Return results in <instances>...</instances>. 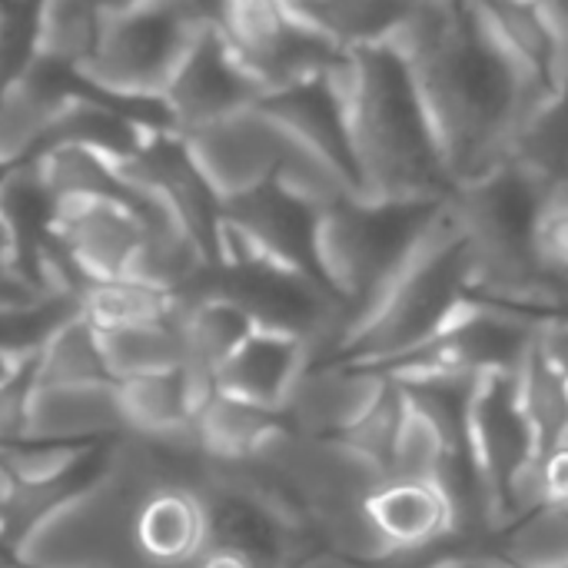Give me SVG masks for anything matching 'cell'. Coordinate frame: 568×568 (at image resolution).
I'll list each match as a JSON object with an SVG mask.
<instances>
[{
	"instance_id": "obj_1",
	"label": "cell",
	"mask_w": 568,
	"mask_h": 568,
	"mask_svg": "<svg viewBox=\"0 0 568 568\" xmlns=\"http://www.w3.org/2000/svg\"><path fill=\"white\" fill-rule=\"evenodd\" d=\"M396 43L416 73L456 186L506 163L539 93L486 30L476 3L419 0Z\"/></svg>"
},
{
	"instance_id": "obj_2",
	"label": "cell",
	"mask_w": 568,
	"mask_h": 568,
	"mask_svg": "<svg viewBox=\"0 0 568 568\" xmlns=\"http://www.w3.org/2000/svg\"><path fill=\"white\" fill-rule=\"evenodd\" d=\"M346 100L359 196L449 200V173L416 73L396 40L353 50L336 73Z\"/></svg>"
},
{
	"instance_id": "obj_3",
	"label": "cell",
	"mask_w": 568,
	"mask_h": 568,
	"mask_svg": "<svg viewBox=\"0 0 568 568\" xmlns=\"http://www.w3.org/2000/svg\"><path fill=\"white\" fill-rule=\"evenodd\" d=\"M443 210V200H373L353 193L323 206L316 253L326 286L346 310L339 343L413 260Z\"/></svg>"
},
{
	"instance_id": "obj_4",
	"label": "cell",
	"mask_w": 568,
	"mask_h": 568,
	"mask_svg": "<svg viewBox=\"0 0 568 568\" xmlns=\"http://www.w3.org/2000/svg\"><path fill=\"white\" fill-rule=\"evenodd\" d=\"M216 23V0H143L103 17L80 77L120 97H163L193 40Z\"/></svg>"
},
{
	"instance_id": "obj_5",
	"label": "cell",
	"mask_w": 568,
	"mask_h": 568,
	"mask_svg": "<svg viewBox=\"0 0 568 568\" xmlns=\"http://www.w3.org/2000/svg\"><path fill=\"white\" fill-rule=\"evenodd\" d=\"M216 296L236 306L253 329H270L310 343V359H326L343 336V303L316 280L266 256H230L210 263L180 296Z\"/></svg>"
},
{
	"instance_id": "obj_6",
	"label": "cell",
	"mask_w": 568,
	"mask_h": 568,
	"mask_svg": "<svg viewBox=\"0 0 568 568\" xmlns=\"http://www.w3.org/2000/svg\"><path fill=\"white\" fill-rule=\"evenodd\" d=\"M216 30L263 93L336 73L349 57L316 33L290 0H216Z\"/></svg>"
},
{
	"instance_id": "obj_7",
	"label": "cell",
	"mask_w": 568,
	"mask_h": 568,
	"mask_svg": "<svg viewBox=\"0 0 568 568\" xmlns=\"http://www.w3.org/2000/svg\"><path fill=\"white\" fill-rule=\"evenodd\" d=\"M323 206L283 186L276 176L223 200V253L230 256H266L326 286L316 233ZM329 290V286H326ZM333 293V290H329ZM336 296V293H333Z\"/></svg>"
},
{
	"instance_id": "obj_8",
	"label": "cell",
	"mask_w": 568,
	"mask_h": 568,
	"mask_svg": "<svg viewBox=\"0 0 568 568\" xmlns=\"http://www.w3.org/2000/svg\"><path fill=\"white\" fill-rule=\"evenodd\" d=\"M116 170L163 200V206L180 220L210 263H220L223 253V200L193 160L180 133L160 130L150 133L136 156L116 163Z\"/></svg>"
},
{
	"instance_id": "obj_9",
	"label": "cell",
	"mask_w": 568,
	"mask_h": 568,
	"mask_svg": "<svg viewBox=\"0 0 568 568\" xmlns=\"http://www.w3.org/2000/svg\"><path fill=\"white\" fill-rule=\"evenodd\" d=\"M260 97H263V87L230 50V43L223 40L216 23L206 27L193 40V47L180 60L176 73L163 87V106L170 113L173 133H180V136L213 126V123L253 106Z\"/></svg>"
},
{
	"instance_id": "obj_10",
	"label": "cell",
	"mask_w": 568,
	"mask_h": 568,
	"mask_svg": "<svg viewBox=\"0 0 568 568\" xmlns=\"http://www.w3.org/2000/svg\"><path fill=\"white\" fill-rule=\"evenodd\" d=\"M336 73H323L270 90L253 106L263 116H270L276 126H283L303 150H310L320 163H326L346 183L349 193L359 196V170L349 140L346 100Z\"/></svg>"
},
{
	"instance_id": "obj_11",
	"label": "cell",
	"mask_w": 568,
	"mask_h": 568,
	"mask_svg": "<svg viewBox=\"0 0 568 568\" xmlns=\"http://www.w3.org/2000/svg\"><path fill=\"white\" fill-rule=\"evenodd\" d=\"M143 240V220L103 196H57L53 243L87 280H116L126 273Z\"/></svg>"
},
{
	"instance_id": "obj_12",
	"label": "cell",
	"mask_w": 568,
	"mask_h": 568,
	"mask_svg": "<svg viewBox=\"0 0 568 568\" xmlns=\"http://www.w3.org/2000/svg\"><path fill=\"white\" fill-rule=\"evenodd\" d=\"M486 30L532 83L539 100L556 90L568 63V30L546 0H473Z\"/></svg>"
},
{
	"instance_id": "obj_13",
	"label": "cell",
	"mask_w": 568,
	"mask_h": 568,
	"mask_svg": "<svg viewBox=\"0 0 568 568\" xmlns=\"http://www.w3.org/2000/svg\"><path fill=\"white\" fill-rule=\"evenodd\" d=\"M113 443H93L87 446L77 459H70L63 469L40 476V479H23L13 486L7 506L0 509V532L7 539V546L13 552H20V546L53 516H60L63 509L77 506L83 496H90L93 489H100L113 469Z\"/></svg>"
},
{
	"instance_id": "obj_14",
	"label": "cell",
	"mask_w": 568,
	"mask_h": 568,
	"mask_svg": "<svg viewBox=\"0 0 568 568\" xmlns=\"http://www.w3.org/2000/svg\"><path fill=\"white\" fill-rule=\"evenodd\" d=\"M77 67L33 53L30 63L0 93V163L17 166L30 160L40 133L57 110L77 93Z\"/></svg>"
},
{
	"instance_id": "obj_15",
	"label": "cell",
	"mask_w": 568,
	"mask_h": 568,
	"mask_svg": "<svg viewBox=\"0 0 568 568\" xmlns=\"http://www.w3.org/2000/svg\"><path fill=\"white\" fill-rule=\"evenodd\" d=\"M306 363L310 343L270 329H253L213 373V389L240 403L280 413Z\"/></svg>"
},
{
	"instance_id": "obj_16",
	"label": "cell",
	"mask_w": 568,
	"mask_h": 568,
	"mask_svg": "<svg viewBox=\"0 0 568 568\" xmlns=\"http://www.w3.org/2000/svg\"><path fill=\"white\" fill-rule=\"evenodd\" d=\"M130 546L153 568H190L206 549L203 503L190 489H153L133 503Z\"/></svg>"
},
{
	"instance_id": "obj_17",
	"label": "cell",
	"mask_w": 568,
	"mask_h": 568,
	"mask_svg": "<svg viewBox=\"0 0 568 568\" xmlns=\"http://www.w3.org/2000/svg\"><path fill=\"white\" fill-rule=\"evenodd\" d=\"M146 136H150V130H143L140 123H133L120 110L106 106L93 93V87L80 77L77 80V93L47 123V130L40 133L30 160H40V156H47L53 150H63V146H80V150L106 156L110 163H123V160L140 153Z\"/></svg>"
},
{
	"instance_id": "obj_18",
	"label": "cell",
	"mask_w": 568,
	"mask_h": 568,
	"mask_svg": "<svg viewBox=\"0 0 568 568\" xmlns=\"http://www.w3.org/2000/svg\"><path fill=\"white\" fill-rule=\"evenodd\" d=\"M366 513L389 556L423 552L453 536L449 503L433 479H386L366 499Z\"/></svg>"
},
{
	"instance_id": "obj_19",
	"label": "cell",
	"mask_w": 568,
	"mask_h": 568,
	"mask_svg": "<svg viewBox=\"0 0 568 568\" xmlns=\"http://www.w3.org/2000/svg\"><path fill=\"white\" fill-rule=\"evenodd\" d=\"M290 7L333 47L353 53L396 40L419 0H290Z\"/></svg>"
},
{
	"instance_id": "obj_20",
	"label": "cell",
	"mask_w": 568,
	"mask_h": 568,
	"mask_svg": "<svg viewBox=\"0 0 568 568\" xmlns=\"http://www.w3.org/2000/svg\"><path fill=\"white\" fill-rule=\"evenodd\" d=\"M176 323L183 336V373L200 389H213V373L253 333V323L216 296L176 300Z\"/></svg>"
},
{
	"instance_id": "obj_21",
	"label": "cell",
	"mask_w": 568,
	"mask_h": 568,
	"mask_svg": "<svg viewBox=\"0 0 568 568\" xmlns=\"http://www.w3.org/2000/svg\"><path fill=\"white\" fill-rule=\"evenodd\" d=\"M113 393H116L123 433L156 436V433L186 429L210 389H200L183 369H170L153 376L116 379Z\"/></svg>"
},
{
	"instance_id": "obj_22",
	"label": "cell",
	"mask_w": 568,
	"mask_h": 568,
	"mask_svg": "<svg viewBox=\"0 0 568 568\" xmlns=\"http://www.w3.org/2000/svg\"><path fill=\"white\" fill-rule=\"evenodd\" d=\"M509 160L532 173L549 190V200L568 183V63L556 90L536 100L523 116Z\"/></svg>"
},
{
	"instance_id": "obj_23",
	"label": "cell",
	"mask_w": 568,
	"mask_h": 568,
	"mask_svg": "<svg viewBox=\"0 0 568 568\" xmlns=\"http://www.w3.org/2000/svg\"><path fill=\"white\" fill-rule=\"evenodd\" d=\"M280 423H283L280 413L240 403V399L223 396L216 389H210L203 396V403L196 406V416H193V429L200 436V446L216 463L246 459L263 443V436L270 429H276Z\"/></svg>"
},
{
	"instance_id": "obj_24",
	"label": "cell",
	"mask_w": 568,
	"mask_h": 568,
	"mask_svg": "<svg viewBox=\"0 0 568 568\" xmlns=\"http://www.w3.org/2000/svg\"><path fill=\"white\" fill-rule=\"evenodd\" d=\"M100 333L77 313L37 349V389L110 386Z\"/></svg>"
},
{
	"instance_id": "obj_25",
	"label": "cell",
	"mask_w": 568,
	"mask_h": 568,
	"mask_svg": "<svg viewBox=\"0 0 568 568\" xmlns=\"http://www.w3.org/2000/svg\"><path fill=\"white\" fill-rule=\"evenodd\" d=\"M100 343H103V356H106V369H110L113 383L130 379V376L183 369V336H180L176 313L153 320V323L103 329Z\"/></svg>"
},
{
	"instance_id": "obj_26",
	"label": "cell",
	"mask_w": 568,
	"mask_h": 568,
	"mask_svg": "<svg viewBox=\"0 0 568 568\" xmlns=\"http://www.w3.org/2000/svg\"><path fill=\"white\" fill-rule=\"evenodd\" d=\"M77 306H80V316L100 333L136 326V323H153V320L176 313V300L170 293H160L130 276L87 283L77 296Z\"/></svg>"
},
{
	"instance_id": "obj_27",
	"label": "cell",
	"mask_w": 568,
	"mask_h": 568,
	"mask_svg": "<svg viewBox=\"0 0 568 568\" xmlns=\"http://www.w3.org/2000/svg\"><path fill=\"white\" fill-rule=\"evenodd\" d=\"M100 10L93 0H43L40 23H37V53L80 67L100 37Z\"/></svg>"
},
{
	"instance_id": "obj_28",
	"label": "cell",
	"mask_w": 568,
	"mask_h": 568,
	"mask_svg": "<svg viewBox=\"0 0 568 568\" xmlns=\"http://www.w3.org/2000/svg\"><path fill=\"white\" fill-rule=\"evenodd\" d=\"M77 313H80L77 300L63 293L40 296L30 306L0 310V346L17 353H33Z\"/></svg>"
},
{
	"instance_id": "obj_29",
	"label": "cell",
	"mask_w": 568,
	"mask_h": 568,
	"mask_svg": "<svg viewBox=\"0 0 568 568\" xmlns=\"http://www.w3.org/2000/svg\"><path fill=\"white\" fill-rule=\"evenodd\" d=\"M539 260L542 266L568 280V203H549L539 223Z\"/></svg>"
},
{
	"instance_id": "obj_30",
	"label": "cell",
	"mask_w": 568,
	"mask_h": 568,
	"mask_svg": "<svg viewBox=\"0 0 568 568\" xmlns=\"http://www.w3.org/2000/svg\"><path fill=\"white\" fill-rule=\"evenodd\" d=\"M40 296H50V293H40L10 260H0V310L30 306Z\"/></svg>"
},
{
	"instance_id": "obj_31",
	"label": "cell",
	"mask_w": 568,
	"mask_h": 568,
	"mask_svg": "<svg viewBox=\"0 0 568 568\" xmlns=\"http://www.w3.org/2000/svg\"><path fill=\"white\" fill-rule=\"evenodd\" d=\"M190 568H266L260 566L256 559L236 552V549H223V546H206Z\"/></svg>"
},
{
	"instance_id": "obj_32",
	"label": "cell",
	"mask_w": 568,
	"mask_h": 568,
	"mask_svg": "<svg viewBox=\"0 0 568 568\" xmlns=\"http://www.w3.org/2000/svg\"><path fill=\"white\" fill-rule=\"evenodd\" d=\"M23 356H27V353H17V349L0 346V389H3V386H7V379L17 373V366L23 363Z\"/></svg>"
},
{
	"instance_id": "obj_33",
	"label": "cell",
	"mask_w": 568,
	"mask_h": 568,
	"mask_svg": "<svg viewBox=\"0 0 568 568\" xmlns=\"http://www.w3.org/2000/svg\"><path fill=\"white\" fill-rule=\"evenodd\" d=\"M93 3H97L100 17H113V13H123V10H130V7H136V3H143V0H93Z\"/></svg>"
},
{
	"instance_id": "obj_34",
	"label": "cell",
	"mask_w": 568,
	"mask_h": 568,
	"mask_svg": "<svg viewBox=\"0 0 568 568\" xmlns=\"http://www.w3.org/2000/svg\"><path fill=\"white\" fill-rule=\"evenodd\" d=\"M0 568H20V559H17V552L7 546L3 532H0Z\"/></svg>"
},
{
	"instance_id": "obj_35",
	"label": "cell",
	"mask_w": 568,
	"mask_h": 568,
	"mask_svg": "<svg viewBox=\"0 0 568 568\" xmlns=\"http://www.w3.org/2000/svg\"><path fill=\"white\" fill-rule=\"evenodd\" d=\"M0 260H10L13 263V246H10V233H7L3 216H0Z\"/></svg>"
},
{
	"instance_id": "obj_36",
	"label": "cell",
	"mask_w": 568,
	"mask_h": 568,
	"mask_svg": "<svg viewBox=\"0 0 568 568\" xmlns=\"http://www.w3.org/2000/svg\"><path fill=\"white\" fill-rule=\"evenodd\" d=\"M546 7L556 13V20H559V23L568 30V0H546Z\"/></svg>"
},
{
	"instance_id": "obj_37",
	"label": "cell",
	"mask_w": 568,
	"mask_h": 568,
	"mask_svg": "<svg viewBox=\"0 0 568 568\" xmlns=\"http://www.w3.org/2000/svg\"><path fill=\"white\" fill-rule=\"evenodd\" d=\"M549 203H568V183L562 186V190H556V193H552V200H549Z\"/></svg>"
},
{
	"instance_id": "obj_38",
	"label": "cell",
	"mask_w": 568,
	"mask_h": 568,
	"mask_svg": "<svg viewBox=\"0 0 568 568\" xmlns=\"http://www.w3.org/2000/svg\"><path fill=\"white\" fill-rule=\"evenodd\" d=\"M20 568H23V566H20Z\"/></svg>"
}]
</instances>
